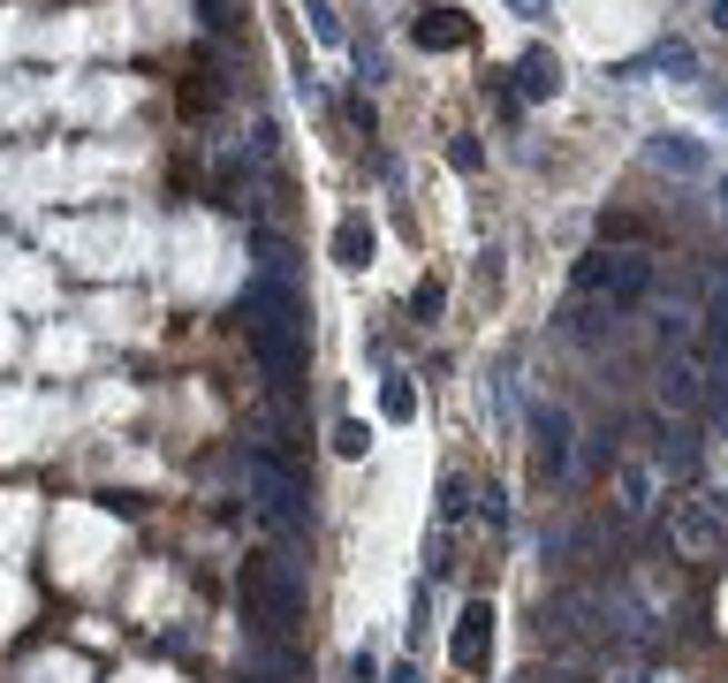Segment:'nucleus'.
<instances>
[{
	"instance_id": "cd10ccee",
	"label": "nucleus",
	"mask_w": 728,
	"mask_h": 683,
	"mask_svg": "<svg viewBox=\"0 0 728 683\" xmlns=\"http://www.w3.org/2000/svg\"><path fill=\"white\" fill-rule=\"evenodd\" d=\"M721 214H728V175H721Z\"/></svg>"
},
{
	"instance_id": "b1692460",
	"label": "nucleus",
	"mask_w": 728,
	"mask_h": 683,
	"mask_svg": "<svg viewBox=\"0 0 728 683\" xmlns=\"http://www.w3.org/2000/svg\"><path fill=\"white\" fill-rule=\"evenodd\" d=\"M706 16H714V31H728V0H706Z\"/></svg>"
},
{
	"instance_id": "ddd939ff",
	"label": "nucleus",
	"mask_w": 728,
	"mask_h": 683,
	"mask_svg": "<svg viewBox=\"0 0 728 683\" xmlns=\"http://www.w3.org/2000/svg\"><path fill=\"white\" fill-rule=\"evenodd\" d=\"M660 395H668L676 410H690V403L706 395V373H698V365H668V380H660Z\"/></svg>"
},
{
	"instance_id": "f3484780",
	"label": "nucleus",
	"mask_w": 728,
	"mask_h": 683,
	"mask_svg": "<svg viewBox=\"0 0 728 683\" xmlns=\"http://www.w3.org/2000/svg\"><path fill=\"white\" fill-rule=\"evenodd\" d=\"M365 441H372V433L357 426V418H342V426H335V448H342V456H365Z\"/></svg>"
},
{
	"instance_id": "f257e3e1",
	"label": "nucleus",
	"mask_w": 728,
	"mask_h": 683,
	"mask_svg": "<svg viewBox=\"0 0 728 683\" xmlns=\"http://www.w3.org/2000/svg\"><path fill=\"white\" fill-rule=\"evenodd\" d=\"M243 607H251L258 639H289L303 623V585L289 577V562H243Z\"/></svg>"
},
{
	"instance_id": "20e7f679",
	"label": "nucleus",
	"mask_w": 728,
	"mask_h": 683,
	"mask_svg": "<svg viewBox=\"0 0 728 683\" xmlns=\"http://www.w3.org/2000/svg\"><path fill=\"white\" fill-rule=\"evenodd\" d=\"M531 464H539V478H561L569 471V410L561 403L531 410Z\"/></svg>"
},
{
	"instance_id": "aec40b11",
	"label": "nucleus",
	"mask_w": 728,
	"mask_h": 683,
	"mask_svg": "<svg viewBox=\"0 0 728 683\" xmlns=\"http://www.w3.org/2000/svg\"><path fill=\"white\" fill-rule=\"evenodd\" d=\"M448 160H456V168H463V175L478 168V137H471V129H463V137H456V145H448Z\"/></svg>"
},
{
	"instance_id": "a878e982",
	"label": "nucleus",
	"mask_w": 728,
	"mask_h": 683,
	"mask_svg": "<svg viewBox=\"0 0 728 683\" xmlns=\"http://www.w3.org/2000/svg\"><path fill=\"white\" fill-rule=\"evenodd\" d=\"M387 683H418V669H395V676H387Z\"/></svg>"
},
{
	"instance_id": "4468645a",
	"label": "nucleus",
	"mask_w": 728,
	"mask_h": 683,
	"mask_svg": "<svg viewBox=\"0 0 728 683\" xmlns=\"http://www.w3.org/2000/svg\"><path fill=\"white\" fill-rule=\"evenodd\" d=\"M380 410L395 418V426H410V418H418V387H410V380H387L380 387Z\"/></svg>"
},
{
	"instance_id": "f03ea898",
	"label": "nucleus",
	"mask_w": 728,
	"mask_h": 683,
	"mask_svg": "<svg viewBox=\"0 0 728 683\" xmlns=\"http://www.w3.org/2000/svg\"><path fill=\"white\" fill-rule=\"evenodd\" d=\"M577 289L585 297H607V311H638L652 297V258L645 251H592L577 266Z\"/></svg>"
},
{
	"instance_id": "6e6552de",
	"label": "nucleus",
	"mask_w": 728,
	"mask_h": 683,
	"mask_svg": "<svg viewBox=\"0 0 728 683\" xmlns=\"http://www.w3.org/2000/svg\"><path fill=\"white\" fill-rule=\"evenodd\" d=\"M410 39L426 46V53H456V46H471V23H463L456 8H432V16L410 23Z\"/></svg>"
},
{
	"instance_id": "2eb2a0df",
	"label": "nucleus",
	"mask_w": 728,
	"mask_h": 683,
	"mask_svg": "<svg viewBox=\"0 0 728 683\" xmlns=\"http://www.w3.org/2000/svg\"><path fill=\"white\" fill-rule=\"evenodd\" d=\"M652 69H668L676 85H690V77H698V53H690L684 39H668V46H660V53H652Z\"/></svg>"
},
{
	"instance_id": "dca6fc26",
	"label": "nucleus",
	"mask_w": 728,
	"mask_h": 683,
	"mask_svg": "<svg viewBox=\"0 0 728 683\" xmlns=\"http://www.w3.org/2000/svg\"><path fill=\"white\" fill-rule=\"evenodd\" d=\"M303 16H311V31H319V39H327V46H342V23H335V8H327V0H311Z\"/></svg>"
},
{
	"instance_id": "393cba45",
	"label": "nucleus",
	"mask_w": 728,
	"mask_h": 683,
	"mask_svg": "<svg viewBox=\"0 0 728 683\" xmlns=\"http://www.w3.org/2000/svg\"><path fill=\"white\" fill-rule=\"evenodd\" d=\"M714 403H721V410H728V373H721V380H714Z\"/></svg>"
},
{
	"instance_id": "4be33fe9",
	"label": "nucleus",
	"mask_w": 728,
	"mask_h": 683,
	"mask_svg": "<svg viewBox=\"0 0 728 683\" xmlns=\"http://www.w3.org/2000/svg\"><path fill=\"white\" fill-rule=\"evenodd\" d=\"M706 327H714V335L728 342V289H721V297H714V304H706Z\"/></svg>"
},
{
	"instance_id": "423d86ee",
	"label": "nucleus",
	"mask_w": 728,
	"mask_h": 683,
	"mask_svg": "<svg viewBox=\"0 0 728 683\" xmlns=\"http://www.w3.org/2000/svg\"><path fill=\"white\" fill-rule=\"evenodd\" d=\"M721 516L728 502H684V516H676V540H684V555H714V540H721Z\"/></svg>"
},
{
	"instance_id": "f8f14e48",
	"label": "nucleus",
	"mask_w": 728,
	"mask_h": 683,
	"mask_svg": "<svg viewBox=\"0 0 728 683\" xmlns=\"http://www.w3.org/2000/svg\"><path fill=\"white\" fill-rule=\"evenodd\" d=\"M652 168H668V175H698V168H706V152H698V145H684V137H660V145H652Z\"/></svg>"
},
{
	"instance_id": "7ed1b4c3",
	"label": "nucleus",
	"mask_w": 728,
	"mask_h": 683,
	"mask_svg": "<svg viewBox=\"0 0 728 683\" xmlns=\"http://www.w3.org/2000/svg\"><path fill=\"white\" fill-rule=\"evenodd\" d=\"M243 478H251L258 516H266V524H303V516H311L303 486H297V478H289L281 464H273V456H243Z\"/></svg>"
},
{
	"instance_id": "9b49d317",
	"label": "nucleus",
	"mask_w": 728,
	"mask_h": 683,
	"mask_svg": "<svg viewBox=\"0 0 728 683\" xmlns=\"http://www.w3.org/2000/svg\"><path fill=\"white\" fill-rule=\"evenodd\" d=\"M516 77H523V99H555V91H561V61L531 46V53L516 61Z\"/></svg>"
},
{
	"instance_id": "0eeeda50",
	"label": "nucleus",
	"mask_w": 728,
	"mask_h": 683,
	"mask_svg": "<svg viewBox=\"0 0 728 683\" xmlns=\"http://www.w3.org/2000/svg\"><path fill=\"white\" fill-rule=\"evenodd\" d=\"M698 456H706V448H698V433H690V426H660V441H652V471L690 478V471H698Z\"/></svg>"
},
{
	"instance_id": "a211bd4d",
	"label": "nucleus",
	"mask_w": 728,
	"mask_h": 683,
	"mask_svg": "<svg viewBox=\"0 0 728 683\" xmlns=\"http://www.w3.org/2000/svg\"><path fill=\"white\" fill-rule=\"evenodd\" d=\"M440 516H463V478H456V471L440 478Z\"/></svg>"
},
{
	"instance_id": "5701e85b",
	"label": "nucleus",
	"mask_w": 728,
	"mask_h": 683,
	"mask_svg": "<svg viewBox=\"0 0 728 683\" xmlns=\"http://www.w3.org/2000/svg\"><path fill=\"white\" fill-rule=\"evenodd\" d=\"M516 16H531V23H539V16H547V8H555V0H509Z\"/></svg>"
},
{
	"instance_id": "412c9836",
	"label": "nucleus",
	"mask_w": 728,
	"mask_h": 683,
	"mask_svg": "<svg viewBox=\"0 0 728 683\" xmlns=\"http://www.w3.org/2000/svg\"><path fill=\"white\" fill-rule=\"evenodd\" d=\"M410 311H418V319H432V311H440V281H418V297H410Z\"/></svg>"
},
{
	"instance_id": "bb28decb",
	"label": "nucleus",
	"mask_w": 728,
	"mask_h": 683,
	"mask_svg": "<svg viewBox=\"0 0 728 683\" xmlns=\"http://www.w3.org/2000/svg\"><path fill=\"white\" fill-rule=\"evenodd\" d=\"M523 683H577V676H523Z\"/></svg>"
},
{
	"instance_id": "1a4fd4ad",
	"label": "nucleus",
	"mask_w": 728,
	"mask_h": 683,
	"mask_svg": "<svg viewBox=\"0 0 728 683\" xmlns=\"http://www.w3.org/2000/svg\"><path fill=\"white\" fill-rule=\"evenodd\" d=\"M652 478H660L652 464H622V478H615V524H638L652 509Z\"/></svg>"
},
{
	"instance_id": "6ab92c4d",
	"label": "nucleus",
	"mask_w": 728,
	"mask_h": 683,
	"mask_svg": "<svg viewBox=\"0 0 728 683\" xmlns=\"http://www.w3.org/2000/svg\"><path fill=\"white\" fill-rule=\"evenodd\" d=\"M478 516H486V524H509V494H501V486H486V502H478Z\"/></svg>"
},
{
	"instance_id": "39448f33",
	"label": "nucleus",
	"mask_w": 728,
	"mask_h": 683,
	"mask_svg": "<svg viewBox=\"0 0 728 683\" xmlns=\"http://www.w3.org/2000/svg\"><path fill=\"white\" fill-rule=\"evenodd\" d=\"M486 645H493V607H486V600H471V607L456 615V669H463V676H478V669H486Z\"/></svg>"
},
{
	"instance_id": "9d476101",
	"label": "nucleus",
	"mask_w": 728,
	"mask_h": 683,
	"mask_svg": "<svg viewBox=\"0 0 728 683\" xmlns=\"http://www.w3.org/2000/svg\"><path fill=\"white\" fill-rule=\"evenodd\" d=\"M335 266H372V220L365 214L335 220Z\"/></svg>"
}]
</instances>
